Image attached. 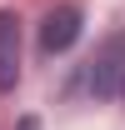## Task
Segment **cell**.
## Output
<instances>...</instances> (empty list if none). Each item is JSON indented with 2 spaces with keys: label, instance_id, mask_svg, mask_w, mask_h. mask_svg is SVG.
Listing matches in <instances>:
<instances>
[{
  "label": "cell",
  "instance_id": "obj_5",
  "mask_svg": "<svg viewBox=\"0 0 125 130\" xmlns=\"http://www.w3.org/2000/svg\"><path fill=\"white\" fill-rule=\"evenodd\" d=\"M120 95H125V90H120Z\"/></svg>",
  "mask_w": 125,
  "mask_h": 130
},
{
  "label": "cell",
  "instance_id": "obj_2",
  "mask_svg": "<svg viewBox=\"0 0 125 130\" xmlns=\"http://www.w3.org/2000/svg\"><path fill=\"white\" fill-rule=\"evenodd\" d=\"M80 25H85V10L80 5H60L40 20V50L45 55H65V50L80 40Z\"/></svg>",
  "mask_w": 125,
  "mask_h": 130
},
{
  "label": "cell",
  "instance_id": "obj_4",
  "mask_svg": "<svg viewBox=\"0 0 125 130\" xmlns=\"http://www.w3.org/2000/svg\"><path fill=\"white\" fill-rule=\"evenodd\" d=\"M15 130H40V120H35V115H20V120H15Z\"/></svg>",
  "mask_w": 125,
  "mask_h": 130
},
{
  "label": "cell",
  "instance_id": "obj_3",
  "mask_svg": "<svg viewBox=\"0 0 125 130\" xmlns=\"http://www.w3.org/2000/svg\"><path fill=\"white\" fill-rule=\"evenodd\" d=\"M20 85V15L0 10V90Z\"/></svg>",
  "mask_w": 125,
  "mask_h": 130
},
{
  "label": "cell",
  "instance_id": "obj_1",
  "mask_svg": "<svg viewBox=\"0 0 125 130\" xmlns=\"http://www.w3.org/2000/svg\"><path fill=\"white\" fill-rule=\"evenodd\" d=\"M85 90H90L95 100H115L125 90V30L110 35L105 45L90 55V65H85Z\"/></svg>",
  "mask_w": 125,
  "mask_h": 130
}]
</instances>
